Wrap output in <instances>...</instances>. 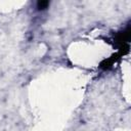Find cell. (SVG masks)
<instances>
[{
    "mask_svg": "<svg viewBox=\"0 0 131 131\" xmlns=\"http://www.w3.org/2000/svg\"><path fill=\"white\" fill-rule=\"evenodd\" d=\"M48 6V1H39L37 3V8L38 9H44Z\"/></svg>",
    "mask_w": 131,
    "mask_h": 131,
    "instance_id": "cell-1",
    "label": "cell"
}]
</instances>
